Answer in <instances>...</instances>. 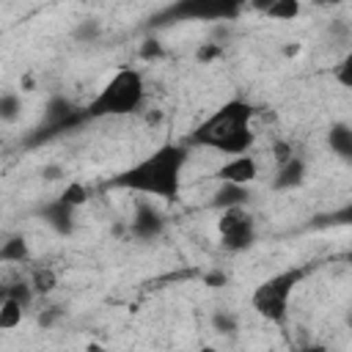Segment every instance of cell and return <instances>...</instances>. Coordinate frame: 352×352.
Masks as SVG:
<instances>
[{"instance_id": "obj_1", "label": "cell", "mask_w": 352, "mask_h": 352, "mask_svg": "<svg viewBox=\"0 0 352 352\" xmlns=\"http://www.w3.org/2000/svg\"><path fill=\"white\" fill-rule=\"evenodd\" d=\"M184 162H187L184 146L165 143L154 154H148L146 160H140L138 165L124 170L113 184L143 192V195H154L162 201H173V198H179V190H182Z\"/></svg>"}, {"instance_id": "obj_2", "label": "cell", "mask_w": 352, "mask_h": 352, "mask_svg": "<svg viewBox=\"0 0 352 352\" xmlns=\"http://www.w3.org/2000/svg\"><path fill=\"white\" fill-rule=\"evenodd\" d=\"M250 118H253V104L245 99H231L195 126V132L190 135V143L214 148V151L231 154V157L245 154V151H250V146L256 140V135L250 129Z\"/></svg>"}, {"instance_id": "obj_3", "label": "cell", "mask_w": 352, "mask_h": 352, "mask_svg": "<svg viewBox=\"0 0 352 352\" xmlns=\"http://www.w3.org/2000/svg\"><path fill=\"white\" fill-rule=\"evenodd\" d=\"M146 99V82L143 74L132 66H121L104 85L102 91L91 99L85 107V118H107V116H129L140 110Z\"/></svg>"}, {"instance_id": "obj_4", "label": "cell", "mask_w": 352, "mask_h": 352, "mask_svg": "<svg viewBox=\"0 0 352 352\" xmlns=\"http://www.w3.org/2000/svg\"><path fill=\"white\" fill-rule=\"evenodd\" d=\"M302 278V270H286V272H278L267 280H261L253 294H250V305L258 316H264L267 322H275L280 324L286 319V308H289V297L294 292V286L300 283Z\"/></svg>"}, {"instance_id": "obj_5", "label": "cell", "mask_w": 352, "mask_h": 352, "mask_svg": "<svg viewBox=\"0 0 352 352\" xmlns=\"http://www.w3.org/2000/svg\"><path fill=\"white\" fill-rule=\"evenodd\" d=\"M220 242L226 250H248L256 242V223L245 206H226L217 220Z\"/></svg>"}, {"instance_id": "obj_6", "label": "cell", "mask_w": 352, "mask_h": 352, "mask_svg": "<svg viewBox=\"0 0 352 352\" xmlns=\"http://www.w3.org/2000/svg\"><path fill=\"white\" fill-rule=\"evenodd\" d=\"M245 0H179L173 6L176 16H201V19H223L234 16Z\"/></svg>"}, {"instance_id": "obj_7", "label": "cell", "mask_w": 352, "mask_h": 352, "mask_svg": "<svg viewBox=\"0 0 352 352\" xmlns=\"http://www.w3.org/2000/svg\"><path fill=\"white\" fill-rule=\"evenodd\" d=\"M256 176H258V165L248 151L245 154H234L231 160H226L217 168V179L220 182H231V184H250Z\"/></svg>"}, {"instance_id": "obj_8", "label": "cell", "mask_w": 352, "mask_h": 352, "mask_svg": "<svg viewBox=\"0 0 352 352\" xmlns=\"http://www.w3.org/2000/svg\"><path fill=\"white\" fill-rule=\"evenodd\" d=\"M165 228V217L160 209H154L151 204H138L135 214H132V223H129V231L132 236L138 239H154L160 236Z\"/></svg>"}, {"instance_id": "obj_9", "label": "cell", "mask_w": 352, "mask_h": 352, "mask_svg": "<svg viewBox=\"0 0 352 352\" xmlns=\"http://www.w3.org/2000/svg\"><path fill=\"white\" fill-rule=\"evenodd\" d=\"M74 212H77V209H72V206L63 204L60 198L50 201V204L41 209L44 220H47L58 234H72V231H74Z\"/></svg>"}, {"instance_id": "obj_10", "label": "cell", "mask_w": 352, "mask_h": 352, "mask_svg": "<svg viewBox=\"0 0 352 352\" xmlns=\"http://www.w3.org/2000/svg\"><path fill=\"white\" fill-rule=\"evenodd\" d=\"M305 179V162L300 157H289L283 165H278V173L272 179V187L275 190H292L297 184H302Z\"/></svg>"}, {"instance_id": "obj_11", "label": "cell", "mask_w": 352, "mask_h": 352, "mask_svg": "<svg viewBox=\"0 0 352 352\" xmlns=\"http://www.w3.org/2000/svg\"><path fill=\"white\" fill-rule=\"evenodd\" d=\"M250 198L248 184H231V182H220V190L214 192V206L226 209V206H245Z\"/></svg>"}, {"instance_id": "obj_12", "label": "cell", "mask_w": 352, "mask_h": 352, "mask_svg": "<svg viewBox=\"0 0 352 352\" xmlns=\"http://www.w3.org/2000/svg\"><path fill=\"white\" fill-rule=\"evenodd\" d=\"M327 143H330V148L338 157L349 160L352 157V129H349V124H344V121L333 124L330 126V135H327Z\"/></svg>"}, {"instance_id": "obj_13", "label": "cell", "mask_w": 352, "mask_h": 352, "mask_svg": "<svg viewBox=\"0 0 352 352\" xmlns=\"http://www.w3.org/2000/svg\"><path fill=\"white\" fill-rule=\"evenodd\" d=\"M25 316V305L16 302L14 297H3L0 300V330H14L22 324Z\"/></svg>"}, {"instance_id": "obj_14", "label": "cell", "mask_w": 352, "mask_h": 352, "mask_svg": "<svg viewBox=\"0 0 352 352\" xmlns=\"http://www.w3.org/2000/svg\"><path fill=\"white\" fill-rule=\"evenodd\" d=\"M30 289H33V294L38 297V294H50V292H55V286H58V275H55V270L52 267H36L33 272H30Z\"/></svg>"}, {"instance_id": "obj_15", "label": "cell", "mask_w": 352, "mask_h": 352, "mask_svg": "<svg viewBox=\"0 0 352 352\" xmlns=\"http://www.w3.org/2000/svg\"><path fill=\"white\" fill-rule=\"evenodd\" d=\"M30 250H28V242L25 236H11L8 242L0 245V261H11V264H22L28 261Z\"/></svg>"}, {"instance_id": "obj_16", "label": "cell", "mask_w": 352, "mask_h": 352, "mask_svg": "<svg viewBox=\"0 0 352 352\" xmlns=\"http://www.w3.org/2000/svg\"><path fill=\"white\" fill-rule=\"evenodd\" d=\"M264 16L278 19V22L297 19V16H300V0H272V3L264 8Z\"/></svg>"}, {"instance_id": "obj_17", "label": "cell", "mask_w": 352, "mask_h": 352, "mask_svg": "<svg viewBox=\"0 0 352 352\" xmlns=\"http://www.w3.org/2000/svg\"><path fill=\"white\" fill-rule=\"evenodd\" d=\"M99 36H102V22L99 19H82L72 30V38L80 41V44H94Z\"/></svg>"}, {"instance_id": "obj_18", "label": "cell", "mask_w": 352, "mask_h": 352, "mask_svg": "<svg viewBox=\"0 0 352 352\" xmlns=\"http://www.w3.org/2000/svg\"><path fill=\"white\" fill-rule=\"evenodd\" d=\"M19 113H22L19 94H14V91H3V94H0V121L11 124V121L19 118Z\"/></svg>"}, {"instance_id": "obj_19", "label": "cell", "mask_w": 352, "mask_h": 352, "mask_svg": "<svg viewBox=\"0 0 352 352\" xmlns=\"http://www.w3.org/2000/svg\"><path fill=\"white\" fill-rule=\"evenodd\" d=\"M69 116H72V104L63 96H52L50 104H47V121L52 126H60V124H66Z\"/></svg>"}, {"instance_id": "obj_20", "label": "cell", "mask_w": 352, "mask_h": 352, "mask_svg": "<svg viewBox=\"0 0 352 352\" xmlns=\"http://www.w3.org/2000/svg\"><path fill=\"white\" fill-rule=\"evenodd\" d=\"M58 198H60L63 204H69L72 209H80V206L88 201V187H85L82 182H69Z\"/></svg>"}, {"instance_id": "obj_21", "label": "cell", "mask_w": 352, "mask_h": 352, "mask_svg": "<svg viewBox=\"0 0 352 352\" xmlns=\"http://www.w3.org/2000/svg\"><path fill=\"white\" fill-rule=\"evenodd\" d=\"M3 292H6V297H14V300L22 302L25 308H28V305L33 302V297H36L33 289H30V283H14V286H6Z\"/></svg>"}, {"instance_id": "obj_22", "label": "cell", "mask_w": 352, "mask_h": 352, "mask_svg": "<svg viewBox=\"0 0 352 352\" xmlns=\"http://www.w3.org/2000/svg\"><path fill=\"white\" fill-rule=\"evenodd\" d=\"M272 157H275V165H283L289 157H294V148L289 140H275L272 143Z\"/></svg>"}, {"instance_id": "obj_23", "label": "cell", "mask_w": 352, "mask_h": 352, "mask_svg": "<svg viewBox=\"0 0 352 352\" xmlns=\"http://www.w3.org/2000/svg\"><path fill=\"white\" fill-rule=\"evenodd\" d=\"M60 316H63V308H60V305H50V308H44V311L38 314V327L47 330V327H52Z\"/></svg>"}, {"instance_id": "obj_24", "label": "cell", "mask_w": 352, "mask_h": 352, "mask_svg": "<svg viewBox=\"0 0 352 352\" xmlns=\"http://www.w3.org/2000/svg\"><path fill=\"white\" fill-rule=\"evenodd\" d=\"M349 69H352V58H349V55H346V58H344V60H341V63H338V66L333 69V74H336V80H338V82H341L344 88H349V85H352V77H349Z\"/></svg>"}, {"instance_id": "obj_25", "label": "cell", "mask_w": 352, "mask_h": 352, "mask_svg": "<svg viewBox=\"0 0 352 352\" xmlns=\"http://www.w3.org/2000/svg\"><path fill=\"white\" fill-rule=\"evenodd\" d=\"M214 327L220 330V333H234L236 330V319L231 316V314H226V311H220V314H214Z\"/></svg>"}, {"instance_id": "obj_26", "label": "cell", "mask_w": 352, "mask_h": 352, "mask_svg": "<svg viewBox=\"0 0 352 352\" xmlns=\"http://www.w3.org/2000/svg\"><path fill=\"white\" fill-rule=\"evenodd\" d=\"M140 55H143V58H157V55H162V47H160V41H151V38H148V41L143 44Z\"/></svg>"}, {"instance_id": "obj_27", "label": "cell", "mask_w": 352, "mask_h": 352, "mask_svg": "<svg viewBox=\"0 0 352 352\" xmlns=\"http://www.w3.org/2000/svg\"><path fill=\"white\" fill-rule=\"evenodd\" d=\"M60 173H63L60 165H44V170H41V176L50 179V182H52V179H60Z\"/></svg>"}, {"instance_id": "obj_28", "label": "cell", "mask_w": 352, "mask_h": 352, "mask_svg": "<svg viewBox=\"0 0 352 352\" xmlns=\"http://www.w3.org/2000/svg\"><path fill=\"white\" fill-rule=\"evenodd\" d=\"M214 55H220V47H217V44H212V47H204V50L198 52V58H201V60H209V58H214Z\"/></svg>"}, {"instance_id": "obj_29", "label": "cell", "mask_w": 352, "mask_h": 352, "mask_svg": "<svg viewBox=\"0 0 352 352\" xmlns=\"http://www.w3.org/2000/svg\"><path fill=\"white\" fill-rule=\"evenodd\" d=\"M206 283H209V286H223V283H226V275H223V272H212V275L206 278Z\"/></svg>"}, {"instance_id": "obj_30", "label": "cell", "mask_w": 352, "mask_h": 352, "mask_svg": "<svg viewBox=\"0 0 352 352\" xmlns=\"http://www.w3.org/2000/svg\"><path fill=\"white\" fill-rule=\"evenodd\" d=\"M314 6H319V8H333V6H341L344 0H311Z\"/></svg>"}, {"instance_id": "obj_31", "label": "cell", "mask_w": 352, "mask_h": 352, "mask_svg": "<svg viewBox=\"0 0 352 352\" xmlns=\"http://www.w3.org/2000/svg\"><path fill=\"white\" fill-rule=\"evenodd\" d=\"M250 3H253V8H258V11H264V8H267V6L272 3V0H250Z\"/></svg>"}, {"instance_id": "obj_32", "label": "cell", "mask_w": 352, "mask_h": 352, "mask_svg": "<svg viewBox=\"0 0 352 352\" xmlns=\"http://www.w3.org/2000/svg\"><path fill=\"white\" fill-rule=\"evenodd\" d=\"M283 52H286V55H297V52H300V44H292V47L283 50Z\"/></svg>"}]
</instances>
